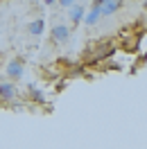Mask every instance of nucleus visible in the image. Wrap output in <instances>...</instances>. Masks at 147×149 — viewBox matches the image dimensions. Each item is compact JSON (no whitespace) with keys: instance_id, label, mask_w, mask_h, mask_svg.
I'll return each mask as SVG.
<instances>
[{"instance_id":"1","label":"nucleus","mask_w":147,"mask_h":149,"mask_svg":"<svg viewBox=\"0 0 147 149\" xmlns=\"http://www.w3.org/2000/svg\"><path fill=\"white\" fill-rule=\"evenodd\" d=\"M116 50H118V45H116L113 41H109V38L93 41L91 45H88V47L82 52V63H84V65L97 63V61H102V59H109V56H113V54H116Z\"/></svg>"},{"instance_id":"2","label":"nucleus","mask_w":147,"mask_h":149,"mask_svg":"<svg viewBox=\"0 0 147 149\" xmlns=\"http://www.w3.org/2000/svg\"><path fill=\"white\" fill-rule=\"evenodd\" d=\"M7 77H9L11 81H20L23 79V74H25V61L20 59V56H16V59H11V61H7Z\"/></svg>"},{"instance_id":"3","label":"nucleus","mask_w":147,"mask_h":149,"mask_svg":"<svg viewBox=\"0 0 147 149\" xmlns=\"http://www.w3.org/2000/svg\"><path fill=\"white\" fill-rule=\"evenodd\" d=\"M14 97H16V86L11 81H0V106H11Z\"/></svg>"},{"instance_id":"4","label":"nucleus","mask_w":147,"mask_h":149,"mask_svg":"<svg viewBox=\"0 0 147 149\" xmlns=\"http://www.w3.org/2000/svg\"><path fill=\"white\" fill-rule=\"evenodd\" d=\"M25 93H27V100L32 104H36V106H43V104H46V93H43L38 86L27 84V86H25Z\"/></svg>"},{"instance_id":"5","label":"nucleus","mask_w":147,"mask_h":149,"mask_svg":"<svg viewBox=\"0 0 147 149\" xmlns=\"http://www.w3.org/2000/svg\"><path fill=\"white\" fill-rule=\"evenodd\" d=\"M38 74H41V77H43V79H46L48 84H55L57 79H61V70H59V68H57L55 63L52 65H41V68H38Z\"/></svg>"},{"instance_id":"6","label":"nucleus","mask_w":147,"mask_h":149,"mask_svg":"<svg viewBox=\"0 0 147 149\" xmlns=\"http://www.w3.org/2000/svg\"><path fill=\"white\" fill-rule=\"evenodd\" d=\"M50 38H52V43H66L70 38V29L66 25H55L50 29Z\"/></svg>"},{"instance_id":"7","label":"nucleus","mask_w":147,"mask_h":149,"mask_svg":"<svg viewBox=\"0 0 147 149\" xmlns=\"http://www.w3.org/2000/svg\"><path fill=\"white\" fill-rule=\"evenodd\" d=\"M84 14H86L84 5H75V2H73V5L68 7V16H70V23H73V25H79V23H82Z\"/></svg>"},{"instance_id":"8","label":"nucleus","mask_w":147,"mask_h":149,"mask_svg":"<svg viewBox=\"0 0 147 149\" xmlns=\"http://www.w3.org/2000/svg\"><path fill=\"white\" fill-rule=\"evenodd\" d=\"M122 5H125V0H106L104 5H102V16H113L116 11L122 9Z\"/></svg>"},{"instance_id":"9","label":"nucleus","mask_w":147,"mask_h":149,"mask_svg":"<svg viewBox=\"0 0 147 149\" xmlns=\"http://www.w3.org/2000/svg\"><path fill=\"white\" fill-rule=\"evenodd\" d=\"M100 18H102V9H100V7H95V5H91V9H86V14H84L82 20L86 23V25H95Z\"/></svg>"},{"instance_id":"10","label":"nucleus","mask_w":147,"mask_h":149,"mask_svg":"<svg viewBox=\"0 0 147 149\" xmlns=\"http://www.w3.org/2000/svg\"><path fill=\"white\" fill-rule=\"evenodd\" d=\"M27 29H29V34H32V36H41V34H43V29H46V20H43V18L32 20V23L27 25Z\"/></svg>"},{"instance_id":"11","label":"nucleus","mask_w":147,"mask_h":149,"mask_svg":"<svg viewBox=\"0 0 147 149\" xmlns=\"http://www.w3.org/2000/svg\"><path fill=\"white\" fill-rule=\"evenodd\" d=\"M145 68V52H140V56H138L136 61H134V68H131V72H136V70H143Z\"/></svg>"},{"instance_id":"12","label":"nucleus","mask_w":147,"mask_h":149,"mask_svg":"<svg viewBox=\"0 0 147 149\" xmlns=\"http://www.w3.org/2000/svg\"><path fill=\"white\" fill-rule=\"evenodd\" d=\"M57 2H59V5H61V7H64V9H68V7H70V5H73L75 0H57Z\"/></svg>"},{"instance_id":"13","label":"nucleus","mask_w":147,"mask_h":149,"mask_svg":"<svg viewBox=\"0 0 147 149\" xmlns=\"http://www.w3.org/2000/svg\"><path fill=\"white\" fill-rule=\"evenodd\" d=\"M104 2H106V0H93V5H95V7H102Z\"/></svg>"},{"instance_id":"14","label":"nucleus","mask_w":147,"mask_h":149,"mask_svg":"<svg viewBox=\"0 0 147 149\" xmlns=\"http://www.w3.org/2000/svg\"><path fill=\"white\" fill-rule=\"evenodd\" d=\"M57 0H43V5H55Z\"/></svg>"}]
</instances>
